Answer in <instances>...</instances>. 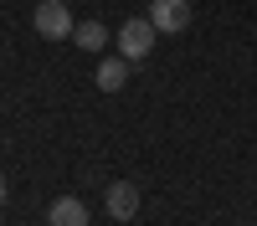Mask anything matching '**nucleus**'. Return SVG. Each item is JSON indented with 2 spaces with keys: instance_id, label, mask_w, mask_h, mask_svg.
<instances>
[{
  "instance_id": "obj_1",
  "label": "nucleus",
  "mask_w": 257,
  "mask_h": 226,
  "mask_svg": "<svg viewBox=\"0 0 257 226\" xmlns=\"http://www.w3.org/2000/svg\"><path fill=\"white\" fill-rule=\"evenodd\" d=\"M155 21L149 16H128L123 26H118V57H128V62H144L149 52H155Z\"/></svg>"
},
{
  "instance_id": "obj_2",
  "label": "nucleus",
  "mask_w": 257,
  "mask_h": 226,
  "mask_svg": "<svg viewBox=\"0 0 257 226\" xmlns=\"http://www.w3.org/2000/svg\"><path fill=\"white\" fill-rule=\"evenodd\" d=\"M31 21H36V31L47 36V41H67V36L77 31L72 6H62V0H41V6L31 11Z\"/></svg>"
},
{
  "instance_id": "obj_3",
  "label": "nucleus",
  "mask_w": 257,
  "mask_h": 226,
  "mask_svg": "<svg viewBox=\"0 0 257 226\" xmlns=\"http://www.w3.org/2000/svg\"><path fill=\"white\" fill-rule=\"evenodd\" d=\"M139 205H144V195H139L134 180H118V185H108V195H103V211H108L113 221H134Z\"/></svg>"
},
{
  "instance_id": "obj_4",
  "label": "nucleus",
  "mask_w": 257,
  "mask_h": 226,
  "mask_svg": "<svg viewBox=\"0 0 257 226\" xmlns=\"http://www.w3.org/2000/svg\"><path fill=\"white\" fill-rule=\"evenodd\" d=\"M149 21H155V31L175 36V31L190 26V6L185 0H149Z\"/></svg>"
},
{
  "instance_id": "obj_5",
  "label": "nucleus",
  "mask_w": 257,
  "mask_h": 226,
  "mask_svg": "<svg viewBox=\"0 0 257 226\" xmlns=\"http://www.w3.org/2000/svg\"><path fill=\"white\" fill-rule=\"evenodd\" d=\"M93 216H88V205H82L77 195H57L52 205H47V226H88Z\"/></svg>"
},
{
  "instance_id": "obj_6",
  "label": "nucleus",
  "mask_w": 257,
  "mask_h": 226,
  "mask_svg": "<svg viewBox=\"0 0 257 226\" xmlns=\"http://www.w3.org/2000/svg\"><path fill=\"white\" fill-rule=\"evenodd\" d=\"M128 67H134L128 57H103V62H98V88H103V93H123Z\"/></svg>"
},
{
  "instance_id": "obj_7",
  "label": "nucleus",
  "mask_w": 257,
  "mask_h": 226,
  "mask_svg": "<svg viewBox=\"0 0 257 226\" xmlns=\"http://www.w3.org/2000/svg\"><path fill=\"white\" fill-rule=\"evenodd\" d=\"M72 41H77L82 52H103V41H108V31H103V21H77Z\"/></svg>"
},
{
  "instance_id": "obj_8",
  "label": "nucleus",
  "mask_w": 257,
  "mask_h": 226,
  "mask_svg": "<svg viewBox=\"0 0 257 226\" xmlns=\"http://www.w3.org/2000/svg\"><path fill=\"white\" fill-rule=\"evenodd\" d=\"M6 195H11V185H6V175H0V205H6Z\"/></svg>"
}]
</instances>
